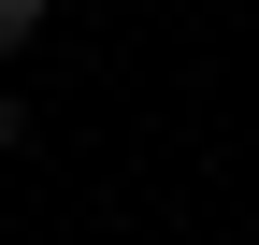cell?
<instances>
[{"instance_id": "cell-1", "label": "cell", "mask_w": 259, "mask_h": 245, "mask_svg": "<svg viewBox=\"0 0 259 245\" xmlns=\"http://www.w3.org/2000/svg\"><path fill=\"white\" fill-rule=\"evenodd\" d=\"M44 15H58V0H0V58H15V44H29Z\"/></svg>"}]
</instances>
